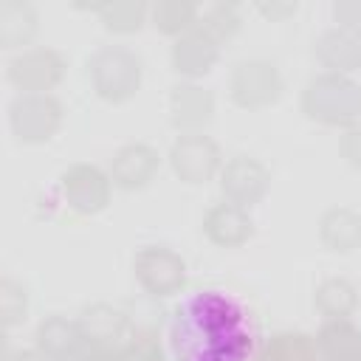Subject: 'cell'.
Returning a JSON list of instances; mask_svg holds the SVG:
<instances>
[{
    "label": "cell",
    "instance_id": "obj_4",
    "mask_svg": "<svg viewBox=\"0 0 361 361\" xmlns=\"http://www.w3.org/2000/svg\"><path fill=\"white\" fill-rule=\"evenodd\" d=\"M8 124L17 141L42 144L62 124V104L51 93H20L8 104Z\"/></svg>",
    "mask_w": 361,
    "mask_h": 361
},
{
    "label": "cell",
    "instance_id": "obj_12",
    "mask_svg": "<svg viewBox=\"0 0 361 361\" xmlns=\"http://www.w3.org/2000/svg\"><path fill=\"white\" fill-rule=\"evenodd\" d=\"M34 341H37V350L45 355V361H79L87 353L79 322H71L65 316L42 319L37 324Z\"/></svg>",
    "mask_w": 361,
    "mask_h": 361
},
{
    "label": "cell",
    "instance_id": "obj_11",
    "mask_svg": "<svg viewBox=\"0 0 361 361\" xmlns=\"http://www.w3.org/2000/svg\"><path fill=\"white\" fill-rule=\"evenodd\" d=\"M76 322H79L87 350H121L133 338L130 316L121 307H113L107 302H96V305L85 307Z\"/></svg>",
    "mask_w": 361,
    "mask_h": 361
},
{
    "label": "cell",
    "instance_id": "obj_29",
    "mask_svg": "<svg viewBox=\"0 0 361 361\" xmlns=\"http://www.w3.org/2000/svg\"><path fill=\"white\" fill-rule=\"evenodd\" d=\"M333 17L338 25L361 34V0H338L333 6Z\"/></svg>",
    "mask_w": 361,
    "mask_h": 361
},
{
    "label": "cell",
    "instance_id": "obj_26",
    "mask_svg": "<svg viewBox=\"0 0 361 361\" xmlns=\"http://www.w3.org/2000/svg\"><path fill=\"white\" fill-rule=\"evenodd\" d=\"M28 313V293L20 282H14L11 276L0 279V319L3 327H14L20 322H25Z\"/></svg>",
    "mask_w": 361,
    "mask_h": 361
},
{
    "label": "cell",
    "instance_id": "obj_27",
    "mask_svg": "<svg viewBox=\"0 0 361 361\" xmlns=\"http://www.w3.org/2000/svg\"><path fill=\"white\" fill-rule=\"evenodd\" d=\"M121 361H164V350L158 341V333L152 330H138L133 338L121 347Z\"/></svg>",
    "mask_w": 361,
    "mask_h": 361
},
{
    "label": "cell",
    "instance_id": "obj_15",
    "mask_svg": "<svg viewBox=\"0 0 361 361\" xmlns=\"http://www.w3.org/2000/svg\"><path fill=\"white\" fill-rule=\"evenodd\" d=\"M214 116V96L195 85L180 82L169 93V121L183 133H200Z\"/></svg>",
    "mask_w": 361,
    "mask_h": 361
},
{
    "label": "cell",
    "instance_id": "obj_19",
    "mask_svg": "<svg viewBox=\"0 0 361 361\" xmlns=\"http://www.w3.org/2000/svg\"><path fill=\"white\" fill-rule=\"evenodd\" d=\"M322 361H361V330L350 319H327L316 336Z\"/></svg>",
    "mask_w": 361,
    "mask_h": 361
},
{
    "label": "cell",
    "instance_id": "obj_16",
    "mask_svg": "<svg viewBox=\"0 0 361 361\" xmlns=\"http://www.w3.org/2000/svg\"><path fill=\"white\" fill-rule=\"evenodd\" d=\"M313 54L330 73L350 76V71L361 68V34L344 25L324 28L313 42Z\"/></svg>",
    "mask_w": 361,
    "mask_h": 361
},
{
    "label": "cell",
    "instance_id": "obj_9",
    "mask_svg": "<svg viewBox=\"0 0 361 361\" xmlns=\"http://www.w3.org/2000/svg\"><path fill=\"white\" fill-rule=\"evenodd\" d=\"M110 175H104L93 164H71L59 175V192L71 212L76 214H99L110 203Z\"/></svg>",
    "mask_w": 361,
    "mask_h": 361
},
{
    "label": "cell",
    "instance_id": "obj_23",
    "mask_svg": "<svg viewBox=\"0 0 361 361\" xmlns=\"http://www.w3.org/2000/svg\"><path fill=\"white\" fill-rule=\"evenodd\" d=\"M257 361H322V358L313 336L288 330V333L271 336Z\"/></svg>",
    "mask_w": 361,
    "mask_h": 361
},
{
    "label": "cell",
    "instance_id": "obj_18",
    "mask_svg": "<svg viewBox=\"0 0 361 361\" xmlns=\"http://www.w3.org/2000/svg\"><path fill=\"white\" fill-rule=\"evenodd\" d=\"M319 240L327 251L350 254L361 248V214L347 206H333L319 220Z\"/></svg>",
    "mask_w": 361,
    "mask_h": 361
},
{
    "label": "cell",
    "instance_id": "obj_1",
    "mask_svg": "<svg viewBox=\"0 0 361 361\" xmlns=\"http://www.w3.org/2000/svg\"><path fill=\"white\" fill-rule=\"evenodd\" d=\"M175 361H248L254 330L245 307L214 288L180 296L169 316Z\"/></svg>",
    "mask_w": 361,
    "mask_h": 361
},
{
    "label": "cell",
    "instance_id": "obj_5",
    "mask_svg": "<svg viewBox=\"0 0 361 361\" xmlns=\"http://www.w3.org/2000/svg\"><path fill=\"white\" fill-rule=\"evenodd\" d=\"M228 93L234 104L245 110H259L282 96V76L271 59H240L228 76Z\"/></svg>",
    "mask_w": 361,
    "mask_h": 361
},
{
    "label": "cell",
    "instance_id": "obj_32",
    "mask_svg": "<svg viewBox=\"0 0 361 361\" xmlns=\"http://www.w3.org/2000/svg\"><path fill=\"white\" fill-rule=\"evenodd\" d=\"M121 350H87L79 361H121Z\"/></svg>",
    "mask_w": 361,
    "mask_h": 361
},
{
    "label": "cell",
    "instance_id": "obj_28",
    "mask_svg": "<svg viewBox=\"0 0 361 361\" xmlns=\"http://www.w3.org/2000/svg\"><path fill=\"white\" fill-rule=\"evenodd\" d=\"M338 152L341 158L353 166V169H361V124H353L341 133L338 138Z\"/></svg>",
    "mask_w": 361,
    "mask_h": 361
},
{
    "label": "cell",
    "instance_id": "obj_10",
    "mask_svg": "<svg viewBox=\"0 0 361 361\" xmlns=\"http://www.w3.org/2000/svg\"><path fill=\"white\" fill-rule=\"evenodd\" d=\"M268 169L251 155H234L220 169V192L228 203L240 209H251L254 203H259L268 192Z\"/></svg>",
    "mask_w": 361,
    "mask_h": 361
},
{
    "label": "cell",
    "instance_id": "obj_14",
    "mask_svg": "<svg viewBox=\"0 0 361 361\" xmlns=\"http://www.w3.org/2000/svg\"><path fill=\"white\" fill-rule=\"evenodd\" d=\"M158 149L149 147V144H124L113 161H110V180L113 186L118 189H127V192H135V189H144L155 172H158Z\"/></svg>",
    "mask_w": 361,
    "mask_h": 361
},
{
    "label": "cell",
    "instance_id": "obj_13",
    "mask_svg": "<svg viewBox=\"0 0 361 361\" xmlns=\"http://www.w3.org/2000/svg\"><path fill=\"white\" fill-rule=\"evenodd\" d=\"M220 56V42L206 34L200 25L189 28L186 34L175 37V45H172V68L186 76V79H197V76H206L214 62Z\"/></svg>",
    "mask_w": 361,
    "mask_h": 361
},
{
    "label": "cell",
    "instance_id": "obj_21",
    "mask_svg": "<svg viewBox=\"0 0 361 361\" xmlns=\"http://www.w3.org/2000/svg\"><path fill=\"white\" fill-rule=\"evenodd\" d=\"M313 305L324 319H350L358 307V290L344 276H327L316 285Z\"/></svg>",
    "mask_w": 361,
    "mask_h": 361
},
{
    "label": "cell",
    "instance_id": "obj_8",
    "mask_svg": "<svg viewBox=\"0 0 361 361\" xmlns=\"http://www.w3.org/2000/svg\"><path fill=\"white\" fill-rule=\"evenodd\" d=\"M169 164H172V172L192 186L212 180L223 169L220 147L203 133H180L169 147Z\"/></svg>",
    "mask_w": 361,
    "mask_h": 361
},
{
    "label": "cell",
    "instance_id": "obj_3",
    "mask_svg": "<svg viewBox=\"0 0 361 361\" xmlns=\"http://www.w3.org/2000/svg\"><path fill=\"white\" fill-rule=\"evenodd\" d=\"M144 65L141 56L127 45H102L87 59V79L99 99L121 104L141 87Z\"/></svg>",
    "mask_w": 361,
    "mask_h": 361
},
{
    "label": "cell",
    "instance_id": "obj_30",
    "mask_svg": "<svg viewBox=\"0 0 361 361\" xmlns=\"http://www.w3.org/2000/svg\"><path fill=\"white\" fill-rule=\"evenodd\" d=\"M259 11L265 14V17H271V20H276V17H285V14H293L296 11V3H259Z\"/></svg>",
    "mask_w": 361,
    "mask_h": 361
},
{
    "label": "cell",
    "instance_id": "obj_6",
    "mask_svg": "<svg viewBox=\"0 0 361 361\" xmlns=\"http://www.w3.org/2000/svg\"><path fill=\"white\" fill-rule=\"evenodd\" d=\"M138 285L149 296H172L186 285V262L166 245H144L133 257Z\"/></svg>",
    "mask_w": 361,
    "mask_h": 361
},
{
    "label": "cell",
    "instance_id": "obj_25",
    "mask_svg": "<svg viewBox=\"0 0 361 361\" xmlns=\"http://www.w3.org/2000/svg\"><path fill=\"white\" fill-rule=\"evenodd\" d=\"M240 23H243V17L234 3H214L206 11H200V20H197V25L206 34H212L217 42L231 39L240 31Z\"/></svg>",
    "mask_w": 361,
    "mask_h": 361
},
{
    "label": "cell",
    "instance_id": "obj_2",
    "mask_svg": "<svg viewBox=\"0 0 361 361\" xmlns=\"http://www.w3.org/2000/svg\"><path fill=\"white\" fill-rule=\"evenodd\" d=\"M302 113L327 127L353 124L361 116V85L347 73H319L302 90Z\"/></svg>",
    "mask_w": 361,
    "mask_h": 361
},
{
    "label": "cell",
    "instance_id": "obj_7",
    "mask_svg": "<svg viewBox=\"0 0 361 361\" xmlns=\"http://www.w3.org/2000/svg\"><path fill=\"white\" fill-rule=\"evenodd\" d=\"M6 76L23 93H48L51 87H56L62 82L65 59L54 48L34 45V48H25L8 59Z\"/></svg>",
    "mask_w": 361,
    "mask_h": 361
},
{
    "label": "cell",
    "instance_id": "obj_20",
    "mask_svg": "<svg viewBox=\"0 0 361 361\" xmlns=\"http://www.w3.org/2000/svg\"><path fill=\"white\" fill-rule=\"evenodd\" d=\"M37 8L28 0H0V45L20 48L37 34Z\"/></svg>",
    "mask_w": 361,
    "mask_h": 361
},
{
    "label": "cell",
    "instance_id": "obj_17",
    "mask_svg": "<svg viewBox=\"0 0 361 361\" xmlns=\"http://www.w3.org/2000/svg\"><path fill=\"white\" fill-rule=\"evenodd\" d=\"M203 234L214 245H220V248H240L243 243L251 240L254 223H251L248 209H240V206L223 200V203H214L206 212V217H203Z\"/></svg>",
    "mask_w": 361,
    "mask_h": 361
},
{
    "label": "cell",
    "instance_id": "obj_22",
    "mask_svg": "<svg viewBox=\"0 0 361 361\" xmlns=\"http://www.w3.org/2000/svg\"><path fill=\"white\" fill-rule=\"evenodd\" d=\"M149 20L161 34L169 37H180L189 28L197 25L200 20V6L192 0H161L155 6H149Z\"/></svg>",
    "mask_w": 361,
    "mask_h": 361
},
{
    "label": "cell",
    "instance_id": "obj_24",
    "mask_svg": "<svg viewBox=\"0 0 361 361\" xmlns=\"http://www.w3.org/2000/svg\"><path fill=\"white\" fill-rule=\"evenodd\" d=\"M93 11L102 17L104 28L113 34H133L138 31L147 17H149V6L141 0H116V3H99L93 6Z\"/></svg>",
    "mask_w": 361,
    "mask_h": 361
},
{
    "label": "cell",
    "instance_id": "obj_31",
    "mask_svg": "<svg viewBox=\"0 0 361 361\" xmlns=\"http://www.w3.org/2000/svg\"><path fill=\"white\" fill-rule=\"evenodd\" d=\"M3 361H45L39 350H6Z\"/></svg>",
    "mask_w": 361,
    "mask_h": 361
}]
</instances>
